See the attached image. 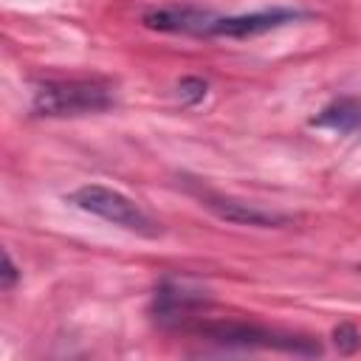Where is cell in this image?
<instances>
[{
	"mask_svg": "<svg viewBox=\"0 0 361 361\" xmlns=\"http://www.w3.org/2000/svg\"><path fill=\"white\" fill-rule=\"evenodd\" d=\"M305 14L296 8H262V11H251V14H212L203 8H192V6H166V8H149L144 14V25L155 28V31H169V34H192V37H231V39H245V37H257L274 28H282L288 23L302 20Z\"/></svg>",
	"mask_w": 361,
	"mask_h": 361,
	"instance_id": "6da1fadb",
	"label": "cell"
},
{
	"mask_svg": "<svg viewBox=\"0 0 361 361\" xmlns=\"http://www.w3.org/2000/svg\"><path fill=\"white\" fill-rule=\"evenodd\" d=\"M68 203H73L76 209H82L93 217H102L104 223H113L124 231H133L138 237H158L161 234V226L135 200H130L118 189H110L102 183H85L68 195Z\"/></svg>",
	"mask_w": 361,
	"mask_h": 361,
	"instance_id": "7a4b0ae2",
	"label": "cell"
},
{
	"mask_svg": "<svg viewBox=\"0 0 361 361\" xmlns=\"http://www.w3.org/2000/svg\"><path fill=\"white\" fill-rule=\"evenodd\" d=\"M110 104H113L110 87L93 79L39 82L31 96L34 116H85V113L107 110Z\"/></svg>",
	"mask_w": 361,
	"mask_h": 361,
	"instance_id": "3957f363",
	"label": "cell"
},
{
	"mask_svg": "<svg viewBox=\"0 0 361 361\" xmlns=\"http://www.w3.org/2000/svg\"><path fill=\"white\" fill-rule=\"evenodd\" d=\"M197 333L206 341H214L220 347H240V350H276V353H293V355H319L322 347L313 338L268 330L248 322H206L197 327Z\"/></svg>",
	"mask_w": 361,
	"mask_h": 361,
	"instance_id": "277c9868",
	"label": "cell"
},
{
	"mask_svg": "<svg viewBox=\"0 0 361 361\" xmlns=\"http://www.w3.org/2000/svg\"><path fill=\"white\" fill-rule=\"evenodd\" d=\"M200 200L217 217H223L228 223H245V226H262V228L288 223L285 214H276V212H268V209H259V206H251L243 200H231V197H220V195H200Z\"/></svg>",
	"mask_w": 361,
	"mask_h": 361,
	"instance_id": "5b68a950",
	"label": "cell"
},
{
	"mask_svg": "<svg viewBox=\"0 0 361 361\" xmlns=\"http://www.w3.org/2000/svg\"><path fill=\"white\" fill-rule=\"evenodd\" d=\"M313 127H324L333 133H358L361 130V99L358 96H341L336 102H330L327 107H322L313 118Z\"/></svg>",
	"mask_w": 361,
	"mask_h": 361,
	"instance_id": "8992f818",
	"label": "cell"
},
{
	"mask_svg": "<svg viewBox=\"0 0 361 361\" xmlns=\"http://www.w3.org/2000/svg\"><path fill=\"white\" fill-rule=\"evenodd\" d=\"M178 90H180V99L186 104H195V102H200L206 96V82L203 79H180Z\"/></svg>",
	"mask_w": 361,
	"mask_h": 361,
	"instance_id": "52a82bcc",
	"label": "cell"
},
{
	"mask_svg": "<svg viewBox=\"0 0 361 361\" xmlns=\"http://www.w3.org/2000/svg\"><path fill=\"white\" fill-rule=\"evenodd\" d=\"M333 336H336V344H338L344 353H350V350H355V347L361 344V333H358L355 327H350V324H338V327L333 330Z\"/></svg>",
	"mask_w": 361,
	"mask_h": 361,
	"instance_id": "ba28073f",
	"label": "cell"
},
{
	"mask_svg": "<svg viewBox=\"0 0 361 361\" xmlns=\"http://www.w3.org/2000/svg\"><path fill=\"white\" fill-rule=\"evenodd\" d=\"M17 276H20V271H17V265L11 262V254L3 251V279H0V288H3V290H11L14 282H17Z\"/></svg>",
	"mask_w": 361,
	"mask_h": 361,
	"instance_id": "9c48e42d",
	"label": "cell"
},
{
	"mask_svg": "<svg viewBox=\"0 0 361 361\" xmlns=\"http://www.w3.org/2000/svg\"><path fill=\"white\" fill-rule=\"evenodd\" d=\"M358 271H361V265H358Z\"/></svg>",
	"mask_w": 361,
	"mask_h": 361,
	"instance_id": "30bf717a",
	"label": "cell"
}]
</instances>
